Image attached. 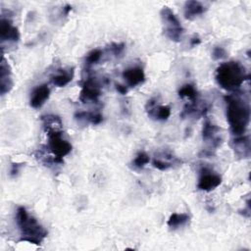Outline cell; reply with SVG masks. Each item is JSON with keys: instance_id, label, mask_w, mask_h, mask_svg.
Segmentation results:
<instances>
[{"instance_id": "1", "label": "cell", "mask_w": 251, "mask_h": 251, "mask_svg": "<svg viewBox=\"0 0 251 251\" xmlns=\"http://www.w3.org/2000/svg\"><path fill=\"white\" fill-rule=\"evenodd\" d=\"M225 100L226 103V120L232 134L243 135L250 123L249 103L236 94L226 95Z\"/></svg>"}, {"instance_id": "2", "label": "cell", "mask_w": 251, "mask_h": 251, "mask_svg": "<svg viewBox=\"0 0 251 251\" xmlns=\"http://www.w3.org/2000/svg\"><path fill=\"white\" fill-rule=\"evenodd\" d=\"M16 223L21 232V241L40 245L47 236V230L30 216L25 207H19L16 212Z\"/></svg>"}, {"instance_id": "3", "label": "cell", "mask_w": 251, "mask_h": 251, "mask_svg": "<svg viewBox=\"0 0 251 251\" xmlns=\"http://www.w3.org/2000/svg\"><path fill=\"white\" fill-rule=\"evenodd\" d=\"M245 68L235 61H229L221 64L216 70L217 83L226 90H235L248 79Z\"/></svg>"}, {"instance_id": "4", "label": "cell", "mask_w": 251, "mask_h": 251, "mask_svg": "<svg viewBox=\"0 0 251 251\" xmlns=\"http://www.w3.org/2000/svg\"><path fill=\"white\" fill-rule=\"evenodd\" d=\"M160 16L166 36L174 42H179L183 34V27L176 14L169 7H163Z\"/></svg>"}, {"instance_id": "5", "label": "cell", "mask_w": 251, "mask_h": 251, "mask_svg": "<svg viewBox=\"0 0 251 251\" xmlns=\"http://www.w3.org/2000/svg\"><path fill=\"white\" fill-rule=\"evenodd\" d=\"M48 136V149L61 164L63 157L67 156L72 151V144L63 138L62 128H54L46 130Z\"/></svg>"}, {"instance_id": "6", "label": "cell", "mask_w": 251, "mask_h": 251, "mask_svg": "<svg viewBox=\"0 0 251 251\" xmlns=\"http://www.w3.org/2000/svg\"><path fill=\"white\" fill-rule=\"evenodd\" d=\"M101 95V86L95 77H87L81 87L79 99L83 103L88 101L97 102Z\"/></svg>"}, {"instance_id": "7", "label": "cell", "mask_w": 251, "mask_h": 251, "mask_svg": "<svg viewBox=\"0 0 251 251\" xmlns=\"http://www.w3.org/2000/svg\"><path fill=\"white\" fill-rule=\"evenodd\" d=\"M202 138L203 141H205L211 149L218 148L223 142V138L221 136V128L216 125H213L209 120H206L203 124Z\"/></svg>"}, {"instance_id": "8", "label": "cell", "mask_w": 251, "mask_h": 251, "mask_svg": "<svg viewBox=\"0 0 251 251\" xmlns=\"http://www.w3.org/2000/svg\"><path fill=\"white\" fill-rule=\"evenodd\" d=\"M221 183L222 177L218 174L212 172L208 168H203L200 171V176L197 183L198 189L209 192L217 188Z\"/></svg>"}, {"instance_id": "9", "label": "cell", "mask_w": 251, "mask_h": 251, "mask_svg": "<svg viewBox=\"0 0 251 251\" xmlns=\"http://www.w3.org/2000/svg\"><path fill=\"white\" fill-rule=\"evenodd\" d=\"M148 116L157 121H167L171 116V108L167 105H157L156 99H150L145 106Z\"/></svg>"}, {"instance_id": "10", "label": "cell", "mask_w": 251, "mask_h": 251, "mask_svg": "<svg viewBox=\"0 0 251 251\" xmlns=\"http://www.w3.org/2000/svg\"><path fill=\"white\" fill-rule=\"evenodd\" d=\"M0 39L1 42H18L20 39V32L16 26L13 25L12 21L8 18H5L4 15L1 17L0 22Z\"/></svg>"}, {"instance_id": "11", "label": "cell", "mask_w": 251, "mask_h": 251, "mask_svg": "<svg viewBox=\"0 0 251 251\" xmlns=\"http://www.w3.org/2000/svg\"><path fill=\"white\" fill-rule=\"evenodd\" d=\"M123 78L125 79L126 83L130 87H135L145 80V74L140 67H131L126 69L123 74Z\"/></svg>"}, {"instance_id": "12", "label": "cell", "mask_w": 251, "mask_h": 251, "mask_svg": "<svg viewBox=\"0 0 251 251\" xmlns=\"http://www.w3.org/2000/svg\"><path fill=\"white\" fill-rule=\"evenodd\" d=\"M181 161L174 156L170 152H163L158 155L153 160V166L160 171H167L173 168L175 165H179Z\"/></svg>"}, {"instance_id": "13", "label": "cell", "mask_w": 251, "mask_h": 251, "mask_svg": "<svg viewBox=\"0 0 251 251\" xmlns=\"http://www.w3.org/2000/svg\"><path fill=\"white\" fill-rule=\"evenodd\" d=\"M50 96V88L47 84H41L36 86L30 96L29 99V104L32 108L34 109H38L40 108L45 102L46 100H48Z\"/></svg>"}, {"instance_id": "14", "label": "cell", "mask_w": 251, "mask_h": 251, "mask_svg": "<svg viewBox=\"0 0 251 251\" xmlns=\"http://www.w3.org/2000/svg\"><path fill=\"white\" fill-rule=\"evenodd\" d=\"M13 88V80L11 77V69L5 59L2 57L0 66V93L5 95Z\"/></svg>"}, {"instance_id": "15", "label": "cell", "mask_w": 251, "mask_h": 251, "mask_svg": "<svg viewBox=\"0 0 251 251\" xmlns=\"http://www.w3.org/2000/svg\"><path fill=\"white\" fill-rule=\"evenodd\" d=\"M232 148L235 154L240 158H248L250 156L249 136L239 135L232 140Z\"/></svg>"}, {"instance_id": "16", "label": "cell", "mask_w": 251, "mask_h": 251, "mask_svg": "<svg viewBox=\"0 0 251 251\" xmlns=\"http://www.w3.org/2000/svg\"><path fill=\"white\" fill-rule=\"evenodd\" d=\"M206 12V7L199 1L190 0L184 4V17L187 20H194Z\"/></svg>"}, {"instance_id": "17", "label": "cell", "mask_w": 251, "mask_h": 251, "mask_svg": "<svg viewBox=\"0 0 251 251\" xmlns=\"http://www.w3.org/2000/svg\"><path fill=\"white\" fill-rule=\"evenodd\" d=\"M73 75H74L73 70L67 71L64 69H59L57 71V74L51 76V82L58 87H63L67 85L69 82H71V80L73 79Z\"/></svg>"}, {"instance_id": "18", "label": "cell", "mask_w": 251, "mask_h": 251, "mask_svg": "<svg viewBox=\"0 0 251 251\" xmlns=\"http://www.w3.org/2000/svg\"><path fill=\"white\" fill-rule=\"evenodd\" d=\"M190 220V217L185 213H174L168 220V226L172 229H176L180 226H185Z\"/></svg>"}, {"instance_id": "19", "label": "cell", "mask_w": 251, "mask_h": 251, "mask_svg": "<svg viewBox=\"0 0 251 251\" xmlns=\"http://www.w3.org/2000/svg\"><path fill=\"white\" fill-rule=\"evenodd\" d=\"M75 117L78 121L87 122L92 125H99L103 121V116L100 113L93 112H77Z\"/></svg>"}, {"instance_id": "20", "label": "cell", "mask_w": 251, "mask_h": 251, "mask_svg": "<svg viewBox=\"0 0 251 251\" xmlns=\"http://www.w3.org/2000/svg\"><path fill=\"white\" fill-rule=\"evenodd\" d=\"M178 95L180 98H187L190 101H194L197 99V90L192 84H184L178 90Z\"/></svg>"}, {"instance_id": "21", "label": "cell", "mask_w": 251, "mask_h": 251, "mask_svg": "<svg viewBox=\"0 0 251 251\" xmlns=\"http://www.w3.org/2000/svg\"><path fill=\"white\" fill-rule=\"evenodd\" d=\"M150 162V157L143 151L137 153L135 158L132 160V166L135 169H143Z\"/></svg>"}, {"instance_id": "22", "label": "cell", "mask_w": 251, "mask_h": 251, "mask_svg": "<svg viewBox=\"0 0 251 251\" xmlns=\"http://www.w3.org/2000/svg\"><path fill=\"white\" fill-rule=\"evenodd\" d=\"M101 56H102V51L100 49H93L87 54V56L85 58V64L87 66L96 64L100 60Z\"/></svg>"}, {"instance_id": "23", "label": "cell", "mask_w": 251, "mask_h": 251, "mask_svg": "<svg viewBox=\"0 0 251 251\" xmlns=\"http://www.w3.org/2000/svg\"><path fill=\"white\" fill-rule=\"evenodd\" d=\"M226 57V50L223 48V47H220V46H217L214 48L213 52H212V58L216 61L218 60H222L224 58Z\"/></svg>"}, {"instance_id": "24", "label": "cell", "mask_w": 251, "mask_h": 251, "mask_svg": "<svg viewBox=\"0 0 251 251\" xmlns=\"http://www.w3.org/2000/svg\"><path fill=\"white\" fill-rule=\"evenodd\" d=\"M125 46V43H112L110 49L115 56H120L123 53Z\"/></svg>"}, {"instance_id": "25", "label": "cell", "mask_w": 251, "mask_h": 251, "mask_svg": "<svg viewBox=\"0 0 251 251\" xmlns=\"http://www.w3.org/2000/svg\"><path fill=\"white\" fill-rule=\"evenodd\" d=\"M20 167H21L20 164H17V163H13V164H12V169H11V172H10L11 176H15L18 175Z\"/></svg>"}, {"instance_id": "26", "label": "cell", "mask_w": 251, "mask_h": 251, "mask_svg": "<svg viewBox=\"0 0 251 251\" xmlns=\"http://www.w3.org/2000/svg\"><path fill=\"white\" fill-rule=\"evenodd\" d=\"M116 89H117V91H118L119 93H121L122 95H126V94L127 93V88H126V85H123V84L118 83V84H116Z\"/></svg>"}, {"instance_id": "27", "label": "cell", "mask_w": 251, "mask_h": 251, "mask_svg": "<svg viewBox=\"0 0 251 251\" xmlns=\"http://www.w3.org/2000/svg\"><path fill=\"white\" fill-rule=\"evenodd\" d=\"M200 42H201V40H200V38H199L198 36H193V37L190 39V45H191V46L198 45Z\"/></svg>"}, {"instance_id": "28", "label": "cell", "mask_w": 251, "mask_h": 251, "mask_svg": "<svg viewBox=\"0 0 251 251\" xmlns=\"http://www.w3.org/2000/svg\"><path fill=\"white\" fill-rule=\"evenodd\" d=\"M71 10H72V6H70V5H67L66 7L63 8V11H64L65 15H68L71 12Z\"/></svg>"}]
</instances>
